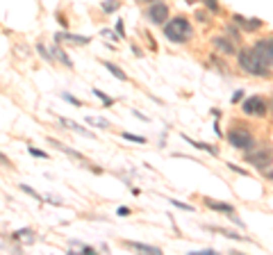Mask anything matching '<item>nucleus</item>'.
Masks as SVG:
<instances>
[{
	"instance_id": "1",
	"label": "nucleus",
	"mask_w": 273,
	"mask_h": 255,
	"mask_svg": "<svg viewBox=\"0 0 273 255\" xmlns=\"http://www.w3.org/2000/svg\"><path fill=\"white\" fill-rule=\"evenodd\" d=\"M239 66L244 68L246 73H250V75H268V64L264 62V57L257 53V48H246L239 53Z\"/></svg>"
},
{
	"instance_id": "2",
	"label": "nucleus",
	"mask_w": 273,
	"mask_h": 255,
	"mask_svg": "<svg viewBox=\"0 0 273 255\" xmlns=\"http://www.w3.org/2000/svg\"><path fill=\"white\" fill-rule=\"evenodd\" d=\"M164 34H166V39L173 41V44H185V41L191 39L194 30H191V23L187 21L185 16H175L173 21H168L166 25H164Z\"/></svg>"
},
{
	"instance_id": "3",
	"label": "nucleus",
	"mask_w": 273,
	"mask_h": 255,
	"mask_svg": "<svg viewBox=\"0 0 273 255\" xmlns=\"http://www.w3.org/2000/svg\"><path fill=\"white\" fill-rule=\"evenodd\" d=\"M246 162L253 164V166L259 168V171H266V168L273 164V150L271 148L250 150V153H246Z\"/></svg>"
},
{
	"instance_id": "4",
	"label": "nucleus",
	"mask_w": 273,
	"mask_h": 255,
	"mask_svg": "<svg viewBox=\"0 0 273 255\" xmlns=\"http://www.w3.org/2000/svg\"><path fill=\"white\" fill-rule=\"evenodd\" d=\"M228 144L235 146V148H241V150H250L255 146V139L246 130H230L228 132Z\"/></svg>"
},
{
	"instance_id": "5",
	"label": "nucleus",
	"mask_w": 273,
	"mask_h": 255,
	"mask_svg": "<svg viewBox=\"0 0 273 255\" xmlns=\"http://www.w3.org/2000/svg\"><path fill=\"white\" fill-rule=\"evenodd\" d=\"M241 112L248 114V116H264L266 114V100L262 96H250L241 103Z\"/></svg>"
},
{
	"instance_id": "6",
	"label": "nucleus",
	"mask_w": 273,
	"mask_h": 255,
	"mask_svg": "<svg viewBox=\"0 0 273 255\" xmlns=\"http://www.w3.org/2000/svg\"><path fill=\"white\" fill-rule=\"evenodd\" d=\"M166 16H168V7L164 3H153L148 7V18H150V23H155V25L166 23Z\"/></svg>"
},
{
	"instance_id": "7",
	"label": "nucleus",
	"mask_w": 273,
	"mask_h": 255,
	"mask_svg": "<svg viewBox=\"0 0 273 255\" xmlns=\"http://www.w3.org/2000/svg\"><path fill=\"white\" fill-rule=\"evenodd\" d=\"M48 144H53L57 150H64V153H66V155H71V157L80 159L82 164H86V166H91V164H89V159H86L84 155H82V153H77V150H73V148H68V146H64L62 141H57V139H48ZM91 171H94V173H103V168H98V166H91Z\"/></svg>"
},
{
	"instance_id": "8",
	"label": "nucleus",
	"mask_w": 273,
	"mask_h": 255,
	"mask_svg": "<svg viewBox=\"0 0 273 255\" xmlns=\"http://www.w3.org/2000/svg\"><path fill=\"white\" fill-rule=\"evenodd\" d=\"M255 48H257V53L264 57V62L268 64V66H273V39H262L255 44Z\"/></svg>"
},
{
	"instance_id": "9",
	"label": "nucleus",
	"mask_w": 273,
	"mask_h": 255,
	"mask_svg": "<svg viewBox=\"0 0 273 255\" xmlns=\"http://www.w3.org/2000/svg\"><path fill=\"white\" fill-rule=\"evenodd\" d=\"M59 123H62V128H66V130L77 132V135L86 137V139H96V135H94V132H91V130H86V128H82L80 123L71 121V118H64V116H59Z\"/></svg>"
},
{
	"instance_id": "10",
	"label": "nucleus",
	"mask_w": 273,
	"mask_h": 255,
	"mask_svg": "<svg viewBox=\"0 0 273 255\" xmlns=\"http://www.w3.org/2000/svg\"><path fill=\"white\" fill-rule=\"evenodd\" d=\"M55 41H59V44H75V46H84L89 44V36H75V34H68V32H59V34H55Z\"/></svg>"
},
{
	"instance_id": "11",
	"label": "nucleus",
	"mask_w": 273,
	"mask_h": 255,
	"mask_svg": "<svg viewBox=\"0 0 273 255\" xmlns=\"http://www.w3.org/2000/svg\"><path fill=\"white\" fill-rule=\"evenodd\" d=\"M205 205L214 212H223V214H235V207L230 203H218V200H212V198H205Z\"/></svg>"
},
{
	"instance_id": "12",
	"label": "nucleus",
	"mask_w": 273,
	"mask_h": 255,
	"mask_svg": "<svg viewBox=\"0 0 273 255\" xmlns=\"http://www.w3.org/2000/svg\"><path fill=\"white\" fill-rule=\"evenodd\" d=\"M125 246L127 248H132V250H139V253H162V250L157 248V246H150V244H141V241H125Z\"/></svg>"
},
{
	"instance_id": "13",
	"label": "nucleus",
	"mask_w": 273,
	"mask_h": 255,
	"mask_svg": "<svg viewBox=\"0 0 273 255\" xmlns=\"http://www.w3.org/2000/svg\"><path fill=\"white\" fill-rule=\"evenodd\" d=\"M68 246H71V253H75V250H80V253H86V255H94V253H96L94 246L82 244V241H77V239H71V241H68Z\"/></svg>"
},
{
	"instance_id": "14",
	"label": "nucleus",
	"mask_w": 273,
	"mask_h": 255,
	"mask_svg": "<svg viewBox=\"0 0 273 255\" xmlns=\"http://www.w3.org/2000/svg\"><path fill=\"white\" fill-rule=\"evenodd\" d=\"M34 232L30 230V228H21V230H16V232H12V239L14 241H27V244H30V241H34Z\"/></svg>"
},
{
	"instance_id": "15",
	"label": "nucleus",
	"mask_w": 273,
	"mask_h": 255,
	"mask_svg": "<svg viewBox=\"0 0 273 255\" xmlns=\"http://www.w3.org/2000/svg\"><path fill=\"white\" fill-rule=\"evenodd\" d=\"M235 21H237V23H239V25H241V27H244V30H246V32H253V30H257V27H259V25H262V23H259V21H248V18L239 16V14H237V16H235Z\"/></svg>"
},
{
	"instance_id": "16",
	"label": "nucleus",
	"mask_w": 273,
	"mask_h": 255,
	"mask_svg": "<svg viewBox=\"0 0 273 255\" xmlns=\"http://www.w3.org/2000/svg\"><path fill=\"white\" fill-rule=\"evenodd\" d=\"M53 55H55V57H57V59H59V62H64V64H66V66H68V68H73V62H71V57H68V55H66V53H64V50H62V48H59V41H57V44H55V46H53Z\"/></svg>"
},
{
	"instance_id": "17",
	"label": "nucleus",
	"mask_w": 273,
	"mask_h": 255,
	"mask_svg": "<svg viewBox=\"0 0 273 255\" xmlns=\"http://www.w3.org/2000/svg\"><path fill=\"white\" fill-rule=\"evenodd\" d=\"M103 66H105V68H107V71H109V73H112V75H114V77H118V80H127V75H125V73H123V71H121V68H118V66H116V64H112V62H103Z\"/></svg>"
},
{
	"instance_id": "18",
	"label": "nucleus",
	"mask_w": 273,
	"mask_h": 255,
	"mask_svg": "<svg viewBox=\"0 0 273 255\" xmlns=\"http://www.w3.org/2000/svg\"><path fill=\"white\" fill-rule=\"evenodd\" d=\"M214 44H216V48L221 50V53H225V55H232V53H235V46H232L230 41H225V39H216Z\"/></svg>"
},
{
	"instance_id": "19",
	"label": "nucleus",
	"mask_w": 273,
	"mask_h": 255,
	"mask_svg": "<svg viewBox=\"0 0 273 255\" xmlns=\"http://www.w3.org/2000/svg\"><path fill=\"white\" fill-rule=\"evenodd\" d=\"M182 137H185V139H187V141H189V144H191V146H194V148H200V150H207V153L216 155V148H214V146H209V144H203V141H191V139H189V137H187V135H182Z\"/></svg>"
},
{
	"instance_id": "20",
	"label": "nucleus",
	"mask_w": 273,
	"mask_h": 255,
	"mask_svg": "<svg viewBox=\"0 0 273 255\" xmlns=\"http://www.w3.org/2000/svg\"><path fill=\"white\" fill-rule=\"evenodd\" d=\"M84 121L94 128H109V121H105V118H100V116H86Z\"/></svg>"
},
{
	"instance_id": "21",
	"label": "nucleus",
	"mask_w": 273,
	"mask_h": 255,
	"mask_svg": "<svg viewBox=\"0 0 273 255\" xmlns=\"http://www.w3.org/2000/svg\"><path fill=\"white\" fill-rule=\"evenodd\" d=\"M18 187H21V189H23V191H25V194H30V196H32V198H36V200H39V203H43V200H46V198H43V196H41V194H39V191H36V189H32V187H27V185H25V182H21V185H18Z\"/></svg>"
},
{
	"instance_id": "22",
	"label": "nucleus",
	"mask_w": 273,
	"mask_h": 255,
	"mask_svg": "<svg viewBox=\"0 0 273 255\" xmlns=\"http://www.w3.org/2000/svg\"><path fill=\"white\" fill-rule=\"evenodd\" d=\"M91 94H94L96 98H100V100H103V105H105V107H112V105H114V98H109V96H107V94H103V91H100V89H94V91H91Z\"/></svg>"
},
{
	"instance_id": "23",
	"label": "nucleus",
	"mask_w": 273,
	"mask_h": 255,
	"mask_svg": "<svg viewBox=\"0 0 273 255\" xmlns=\"http://www.w3.org/2000/svg\"><path fill=\"white\" fill-rule=\"evenodd\" d=\"M36 50H39V55L46 59V62H55V55H53V50H48L43 44H39V46H36Z\"/></svg>"
},
{
	"instance_id": "24",
	"label": "nucleus",
	"mask_w": 273,
	"mask_h": 255,
	"mask_svg": "<svg viewBox=\"0 0 273 255\" xmlns=\"http://www.w3.org/2000/svg\"><path fill=\"white\" fill-rule=\"evenodd\" d=\"M118 9V0H105L103 3V12L105 14H112V12H116Z\"/></svg>"
},
{
	"instance_id": "25",
	"label": "nucleus",
	"mask_w": 273,
	"mask_h": 255,
	"mask_svg": "<svg viewBox=\"0 0 273 255\" xmlns=\"http://www.w3.org/2000/svg\"><path fill=\"white\" fill-rule=\"evenodd\" d=\"M123 139H127V141H134V144H146V137H141V135H132V132H123Z\"/></svg>"
},
{
	"instance_id": "26",
	"label": "nucleus",
	"mask_w": 273,
	"mask_h": 255,
	"mask_svg": "<svg viewBox=\"0 0 273 255\" xmlns=\"http://www.w3.org/2000/svg\"><path fill=\"white\" fill-rule=\"evenodd\" d=\"M27 150H30L32 157H39V159H46V157H48V155H46V150H39V148H34V146H30Z\"/></svg>"
},
{
	"instance_id": "27",
	"label": "nucleus",
	"mask_w": 273,
	"mask_h": 255,
	"mask_svg": "<svg viewBox=\"0 0 273 255\" xmlns=\"http://www.w3.org/2000/svg\"><path fill=\"white\" fill-rule=\"evenodd\" d=\"M62 98H64V100H66V103H71V105H75V107H80V105H82V103H80V100H77V98H75V96H71V94H66V91H64V94H62Z\"/></svg>"
},
{
	"instance_id": "28",
	"label": "nucleus",
	"mask_w": 273,
	"mask_h": 255,
	"mask_svg": "<svg viewBox=\"0 0 273 255\" xmlns=\"http://www.w3.org/2000/svg\"><path fill=\"white\" fill-rule=\"evenodd\" d=\"M171 200V205H175V207H180V209H187V212H194V207L191 205H187V203H180V200H175V198H168Z\"/></svg>"
},
{
	"instance_id": "29",
	"label": "nucleus",
	"mask_w": 273,
	"mask_h": 255,
	"mask_svg": "<svg viewBox=\"0 0 273 255\" xmlns=\"http://www.w3.org/2000/svg\"><path fill=\"white\" fill-rule=\"evenodd\" d=\"M116 34H118V36H125V27H123V21H121V18L116 21Z\"/></svg>"
},
{
	"instance_id": "30",
	"label": "nucleus",
	"mask_w": 273,
	"mask_h": 255,
	"mask_svg": "<svg viewBox=\"0 0 273 255\" xmlns=\"http://www.w3.org/2000/svg\"><path fill=\"white\" fill-rule=\"evenodd\" d=\"M132 114H134L136 118H141V121H148V116H146V114H141V112H136V109H132Z\"/></svg>"
},
{
	"instance_id": "31",
	"label": "nucleus",
	"mask_w": 273,
	"mask_h": 255,
	"mask_svg": "<svg viewBox=\"0 0 273 255\" xmlns=\"http://www.w3.org/2000/svg\"><path fill=\"white\" fill-rule=\"evenodd\" d=\"M118 214H121V217H127V214H130V207H125V205L118 207Z\"/></svg>"
},
{
	"instance_id": "32",
	"label": "nucleus",
	"mask_w": 273,
	"mask_h": 255,
	"mask_svg": "<svg viewBox=\"0 0 273 255\" xmlns=\"http://www.w3.org/2000/svg\"><path fill=\"white\" fill-rule=\"evenodd\" d=\"M103 34L107 36V39H118V34H114V32H109V30H103Z\"/></svg>"
},
{
	"instance_id": "33",
	"label": "nucleus",
	"mask_w": 273,
	"mask_h": 255,
	"mask_svg": "<svg viewBox=\"0 0 273 255\" xmlns=\"http://www.w3.org/2000/svg\"><path fill=\"white\" fill-rule=\"evenodd\" d=\"M205 3H207V7L212 9V12H216V0H205Z\"/></svg>"
},
{
	"instance_id": "34",
	"label": "nucleus",
	"mask_w": 273,
	"mask_h": 255,
	"mask_svg": "<svg viewBox=\"0 0 273 255\" xmlns=\"http://www.w3.org/2000/svg\"><path fill=\"white\" fill-rule=\"evenodd\" d=\"M0 164H3V166H12V164H9V159H7V157H5V155H3V153H0Z\"/></svg>"
},
{
	"instance_id": "35",
	"label": "nucleus",
	"mask_w": 273,
	"mask_h": 255,
	"mask_svg": "<svg viewBox=\"0 0 273 255\" xmlns=\"http://www.w3.org/2000/svg\"><path fill=\"white\" fill-rule=\"evenodd\" d=\"M268 178H271V180H273V171H271V173H268Z\"/></svg>"
},
{
	"instance_id": "36",
	"label": "nucleus",
	"mask_w": 273,
	"mask_h": 255,
	"mask_svg": "<svg viewBox=\"0 0 273 255\" xmlns=\"http://www.w3.org/2000/svg\"><path fill=\"white\" fill-rule=\"evenodd\" d=\"M146 3H157V0H146Z\"/></svg>"
}]
</instances>
